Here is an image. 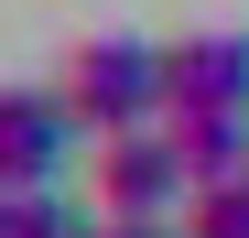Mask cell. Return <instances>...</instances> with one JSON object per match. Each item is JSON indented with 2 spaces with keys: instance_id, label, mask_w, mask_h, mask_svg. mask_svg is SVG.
<instances>
[{
  "instance_id": "6da1fadb",
  "label": "cell",
  "mask_w": 249,
  "mask_h": 238,
  "mask_svg": "<svg viewBox=\"0 0 249 238\" xmlns=\"http://www.w3.org/2000/svg\"><path fill=\"white\" fill-rule=\"evenodd\" d=\"M65 108L87 119V141L98 130H141V119H162L174 108V87H162V44L152 33H87V44L65 54Z\"/></svg>"
},
{
  "instance_id": "7a4b0ae2",
  "label": "cell",
  "mask_w": 249,
  "mask_h": 238,
  "mask_svg": "<svg viewBox=\"0 0 249 238\" xmlns=\"http://www.w3.org/2000/svg\"><path fill=\"white\" fill-rule=\"evenodd\" d=\"M87 195H98V217H184L195 163H184L174 119H141V130H98V152H87Z\"/></svg>"
},
{
  "instance_id": "3957f363",
  "label": "cell",
  "mask_w": 249,
  "mask_h": 238,
  "mask_svg": "<svg viewBox=\"0 0 249 238\" xmlns=\"http://www.w3.org/2000/svg\"><path fill=\"white\" fill-rule=\"evenodd\" d=\"M87 119L65 108V87H0V195H22V184H54L65 173V152Z\"/></svg>"
},
{
  "instance_id": "277c9868",
  "label": "cell",
  "mask_w": 249,
  "mask_h": 238,
  "mask_svg": "<svg viewBox=\"0 0 249 238\" xmlns=\"http://www.w3.org/2000/svg\"><path fill=\"white\" fill-rule=\"evenodd\" d=\"M162 87H174V108H249V33H174Z\"/></svg>"
},
{
  "instance_id": "5b68a950",
  "label": "cell",
  "mask_w": 249,
  "mask_h": 238,
  "mask_svg": "<svg viewBox=\"0 0 249 238\" xmlns=\"http://www.w3.org/2000/svg\"><path fill=\"white\" fill-rule=\"evenodd\" d=\"M162 119H174L195 184H238L249 173V108H162Z\"/></svg>"
},
{
  "instance_id": "8992f818",
  "label": "cell",
  "mask_w": 249,
  "mask_h": 238,
  "mask_svg": "<svg viewBox=\"0 0 249 238\" xmlns=\"http://www.w3.org/2000/svg\"><path fill=\"white\" fill-rule=\"evenodd\" d=\"M0 238H98V195L76 206L65 184H22L0 195Z\"/></svg>"
},
{
  "instance_id": "52a82bcc",
  "label": "cell",
  "mask_w": 249,
  "mask_h": 238,
  "mask_svg": "<svg viewBox=\"0 0 249 238\" xmlns=\"http://www.w3.org/2000/svg\"><path fill=\"white\" fill-rule=\"evenodd\" d=\"M184 238H249V173L238 184H195L184 195Z\"/></svg>"
},
{
  "instance_id": "ba28073f",
  "label": "cell",
  "mask_w": 249,
  "mask_h": 238,
  "mask_svg": "<svg viewBox=\"0 0 249 238\" xmlns=\"http://www.w3.org/2000/svg\"><path fill=\"white\" fill-rule=\"evenodd\" d=\"M98 238H184V217H98Z\"/></svg>"
}]
</instances>
